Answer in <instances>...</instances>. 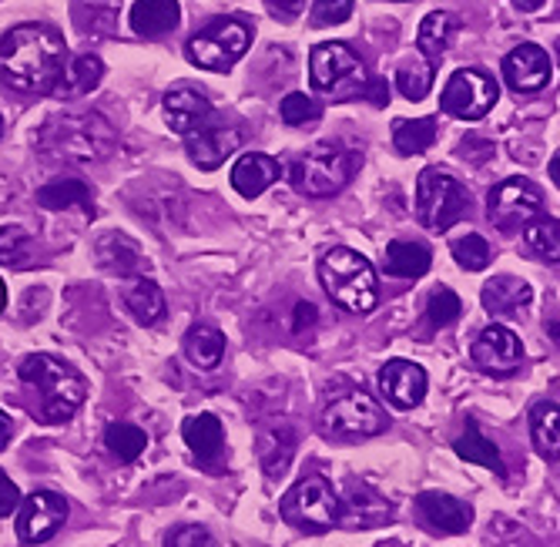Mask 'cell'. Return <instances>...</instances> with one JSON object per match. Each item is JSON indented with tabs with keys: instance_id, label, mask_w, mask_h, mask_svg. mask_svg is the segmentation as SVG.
<instances>
[{
	"instance_id": "d6a6232c",
	"label": "cell",
	"mask_w": 560,
	"mask_h": 547,
	"mask_svg": "<svg viewBox=\"0 0 560 547\" xmlns=\"http://www.w3.org/2000/svg\"><path fill=\"white\" fill-rule=\"evenodd\" d=\"M97 263L101 269L118 272V276H141L144 272V259L135 248L131 238L125 235H105L97 242Z\"/></svg>"
},
{
	"instance_id": "b9f144b4",
	"label": "cell",
	"mask_w": 560,
	"mask_h": 547,
	"mask_svg": "<svg viewBox=\"0 0 560 547\" xmlns=\"http://www.w3.org/2000/svg\"><path fill=\"white\" fill-rule=\"evenodd\" d=\"M460 313H464V303H460V295H456L453 289L440 286V289H433V292H430L427 319H430V326H433V329H443V326L456 323V319H460Z\"/></svg>"
},
{
	"instance_id": "3957f363",
	"label": "cell",
	"mask_w": 560,
	"mask_h": 547,
	"mask_svg": "<svg viewBox=\"0 0 560 547\" xmlns=\"http://www.w3.org/2000/svg\"><path fill=\"white\" fill-rule=\"evenodd\" d=\"M21 380L40 393L37 420L50 423V427L68 423L78 414V407L84 404V396H88L84 376L71 363L50 357V353H31L21 363Z\"/></svg>"
},
{
	"instance_id": "ee69618b",
	"label": "cell",
	"mask_w": 560,
	"mask_h": 547,
	"mask_svg": "<svg viewBox=\"0 0 560 547\" xmlns=\"http://www.w3.org/2000/svg\"><path fill=\"white\" fill-rule=\"evenodd\" d=\"M352 18V0H316L313 4V24L316 27H332Z\"/></svg>"
},
{
	"instance_id": "277c9868",
	"label": "cell",
	"mask_w": 560,
	"mask_h": 547,
	"mask_svg": "<svg viewBox=\"0 0 560 547\" xmlns=\"http://www.w3.org/2000/svg\"><path fill=\"white\" fill-rule=\"evenodd\" d=\"M319 282L329 300L346 313H373L380 303V282L373 263L346 245L329 248L319 259Z\"/></svg>"
},
{
	"instance_id": "2e32d148",
	"label": "cell",
	"mask_w": 560,
	"mask_h": 547,
	"mask_svg": "<svg viewBox=\"0 0 560 547\" xmlns=\"http://www.w3.org/2000/svg\"><path fill=\"white\" fill-rule=\"evenodd\" d=\"M393 517V504L386 497L370 487V484H352L349 493L339 501V517L336 524L339 527H349V531H370V527H383L389 524Z\"/></svg>"
},
{
	"instance_id": "e575fe53",
	"label": "cell",
	"mask_w": 560,
	"mask_h": 547,
	"mask_svg": "<svg viewBox=\"0 0 560 547\" xmlns=\"http://www.w3.org/2000/svg\"><path fill=\"white\" fill-rule=\"evenodd\" d=\"M118 18H121V0H78L74 4V24L84 34L108 37L115 34Z\"/></svg>"
},
{
	"instance_id": "ac0fdd59",
	"label": "cell",
	"mask_w": 560,
	"mask_h": 547,
	"mask_svg": "<svg viewBox=\"0 0 560 547\" xmlns=\"http://www.w3.org/2000/svg\"><path fill=\"white\" fill-rule=\"evenodd\" d=\"M550 78H553L550 58L537 44H521L503 58V81L521 94L544 91L550 84Z\"/></svg>"
},
{
	"instance_id": "74e56055",
	"label": "cell",
	"mask_w": 560,
	"mask_h": 547,
	"mask_svg": "<svg viewBox=\"0 0 560 547\" xmlns=\"http://www.w3.org/2000/svg\"><path fill=\"white\" fill-rule=\"evenodd\" d=\"M524 242L537 259H560V222L553 216H537L524 225Z\"/></svg>"
},
{
	"instance_id": "ffe728a7",
	"label": "cell",
	"mask_w": 560,
	"mask_h": 547,
	"mask_svg": "<svg viewBox=\"0 0 560 547\" xmlns=\"http://www.w3.org/2000/svg\"><path fill=\"white\" fill-rule=\"evenodd\" d=\"M417 514L423 521V527H430L433 534H464L474 524V508L456 501L450 493H436L427 490L417 497Z\"/></svg>"
},
{
	"instance_id": "ba28073f",
	"label": "cell",
	"mask_w": 560,
	"mask_h": 547,
	"mask_svg": "<svg viewBox=\"0 0 560 547\" xmlns=\"http://www.w3.org/2000/svg\"><path fill=\"white\" fill-rule=\"evenodd\" d=\"M279 514H282L285 524H292V527H299L305 534H323V531L336 527L339 497H336L332 484L323 474H310L282 497Z\"/></svg>"
},
{
	"instance_id": "7a4b0ae2",
	"label": "cell",
	"mask_w": 560,
	"mask_h": 547,
	"mask_svg": "<svg viewBox=\"0 0 560 547\" xmlns=\"http://www.w3.org/2000/svg\"><path fill=\"white\" fill-rule=\"evenodd\" d=\"M118 131L97 112H65L47 118L37 131V152L50 162L91 165L115 155Z\"/></svg>"
},
{
	"instance_id": "9a60e30c",
	"label": "cell",
	"mask_w": 560,
	"mask_h": 547,
	"mask_svg": "<svg viewBox=\"0 0 560 547\" xmlns=\"http://www.w3.org/2000/svg\"><path fill=\"white\" fill-rule=\"evenodd\" d=\"M376 383H380L383 400L396 410H413L427 396V370L410 360H389L380 370Z\"/></svg>"
},
{
	"instance_id": "ab89813d",
	"label": "cell",
	"mask_w": 560,
	"mask_h": 547,
	"mask_svg": "<svg viewBox=\"0 0 560 547\" xmlns=\"http://www.w3.org/2000/svg\"><path fill=\"white\" fill-rule=\"evenodd\" d=\"M34 259V238L21 225H4L0 229V263L11 269H27Z\"/></svg>"
},
{
	"instance_id": "cb8c5ba5",
	"label": "cell",
	"mask_w": 560,
	"mask_h": 547,
	"mask_svg": "<svg viewBox=\"0 0 560 547\" xmlns=\"http://www.w3.org/2000/svg\"><path fill=\"white\" fill-rule=\"evenodd\" d=\"M279 162L262 155V152H248L235 162L232 168V188L242 195V198H259L272 182H279Z\"/></svg>"
},
{
	"instance_id": "52a82bcc",
	"label": "cell",
	"mask_w": 560,
	"mask_h": 547,
	"mask_svg": "<svg viewBox=\"0 0 560 547\" xmlns=\"http://www.w3.org/2000/svg\"><path fill=\"white\" fill-rule=\"evenodd\" d=\"M252 44V27L238 18H215L188 37L185 55L201 71H229L235 68Z\"/></svg>"
},
{
	"instance_id": "f907efd6",
	"label": "cell",
	"mask_w": 560,
	"mask_h": 547,
	"mask_svg": "<svg viewBox=\"0 0 560 547\" xmlns=\"http://www.w3.org/2000/svg\"><path fill=\"white\" fill-rule=\"evenodd\" d=\"M514 4L521 8V11H527V14H534V11H540L547 0H514Z\"/></svg>"
},
{
	"instance_id": "f35d334b",
	"label": "cell",
	"mask_w": 560,
	"mask_h": 547,
	"mask_svg": "<svg viewBox=\"0 0 560 547\" xmlns=\"http://www.w3.org/2000/svg\"><path fill=\"white\" fill-rule=\"evenodd\" d=\"M105 443H108V451L121 461V464H135L141 454H144V446H148V433L135 423H108L105 430Z\"/></svg>"
},
{
	"instance_id": "6da1fadb",
	"label": "cell",
	"mask_w": 560,
	"mask_h": 547,
	"mask_svg": "<svg viewBox=\"0 0 560 547\" xmlns=\"http://www.w3.org/2000/svg\"><path fill=\"white\" fill-rule=\"evenodd\" d=\"M65 61V37L47 24H21L0 37V81L14 91L50 94Z\"/></svg>"
},
{
	"instance_id": "484cf974",
	"label": "cell",
	"mask_w": 560,
	"mask_h": 547,
	"mask_svg": "<svg viewBox=\"0 0 560 547\" xmlns=\"http://www.w3.org/2000/svg\"><path fill=\"white\" fill-rule=\"evenodd\" d=\"M182 21L178 0H138L131 8V27L141 37H165Z\"/></svg>"
},
{
	"instance_id": "681fc988",
	"label": "cell",
	"mask_w": 560,
	"mask_h": 547,
	"mask_svg": "<svg viewBox=\"0 0 560 547\" xmlns=\"http://www.w3.org/2000/svg\"><path fill=\"white\" fill-rule=\"evenodd\" d=\"M11 433H14V423H11V417L4 410H0V451L11 443Z\"/></svg>"
},
{
	"instance_id": "1f68e13d",
	"label": "cell",
	"mask_w": 560,
	"mask_h": 547,
	"mask_svg": "<svg viewBox=\"0 0 560 547\" xmlns=\"http://www.w3.org/2000/svg\"><path fill=\"white\" fill-rule=\"evenodd\" d=\"M292 454H295V433L285 423L266 427L259 433V461L269 477H282L292 464Z\"/></svg>"
},
{
	"instance_id": "83f0119b",
	"label": "cell",
	"mask_w": 560,
	"mask_h": 547,
	"mask_svg": "<svg viewBox=\"0 0 560 547\" xmlns=\"http://www.w3.org/2000/svg\"><path fill=\"white\" fill-rule=\"evenodd\" d=\"M456 27H460V21H456L453 14H446V11L427 14L423 24H420V31H417V51H420L427 61L440 65V58L450 51V44H453V37H456Z\"/></svg>"
},
{
	"instance_id": "7bdbcfd3",
	"label": "cell",
	"mask_w": 560,
	"mask_h": 547,
	"mask_svg": "<svg viewBox=\"0 0 560 547\" xmlns=\"http://www.w3.org/2000/svg\"><path fill=\"white\" fill-rule=\"evenodd\" d=\"M279 115H282V121H285V125H292V128H302V125H310V121H319L323 108L313 102L310 94L292 91V94H285V97H282Z\"/></svg>"
},
{
	"instance_id": "e0dca14e",
	"label": "cell",
	"mask_w": 560,
	"mask_h": 547,
	"mask_svg": "<svg viewBox=\"0 0 560 547\" xmlns=\"http://www.w3.org/2000/svg\"><path fill=\"white\" fill-rule=\"evenodd\" d=\"M238 144H242V131L225 125H209V128L201 125L185 135V152L191 165H198L201 172H215L225 159L238 152Z\"/></svg>"
},
{
	"instance_id": "8d00e7d4",
	"label": "cell",
	"mask_w": 560,
	"mask_h": 547,
	"mask_svg": "<svg viewBox=\"0 0 560 547\" xmlns=\"http://www.w3.org/2000/svg\"><path fill=\"white\" fill-rule=\"evenodd\" d=\"M530 440L537 446V454L550 464H557V454H560V440H557V404L553 400H544L530 410Z\"/></svg>"
},
{
	"instance_id": "bcb514c9",
	"label": "cell",
	"mask_w": 560,
	"mask_h": 547,
	"mask_svg": "<svg viewBox=\"0 0 560 547\" xmlns=\"http://www.w3.org/2000/svg\"><path fill=\"white\" fill-rule=\"evenodd\" d=\"M18 504H21V490H18V484H14L4 470H0V517L14 514Z\"/></svg>"
},
{
	"instance_id": "836d02e7",
	"label": "cell",
	"mask_w": 560,
	"mask_h": 547,
	"mask_svg": "<svg viewBox=\"0 0 560 547\" xmlns=\"http://www.w3.org/2000/svg\"><path fill=\"white\" fill-rule=\"evenodd\" d=\"M433 78H436V65L427 61L420 51L402 58L399 68H396V88L406 102H423V97L433 91Z\"/></svg>"
},
{
	"instance_id": "f1b7e54d",
	"label": "cell",
	"mask_w": 560,
	"mask_h": 547,
	"mask_svg": "<svg viewBox=\"0 0 560 547\" xmlns=\"http://www.w3.org/2000/svg\"><path fill=\"white\" fill-rule=\"evenodd\" d=\"M453 451H456V457H464L467 464H480V467L493 470L500 480L506 477V467H503V457L497 451V443L480 433L477 420H467V430L453 440Z\"/></svg>"
},
{
	"instance_id": "d4e9b609",
	"label": "cell",
	"mask_w": 560,
	"mask_h": 547,
	"mask_svg": "<svg viewBox=\"0 0 560 547\" xmlns=\"http://www.w3.org/2000/svg\"><path fill=\"white\" fill-rule=\"evenodd\" d=\"M430 266H433V256L423 242L399 238V242H389L386 253H383V269L393 279H420L430 272Z\"/></svg>"
},
{
	"instance_id": "4dcf8cb0",
	"label": "cell",
	"mask_w": 560,
	"mask_h": 547,
	"mask_svg": "<svg viewBox=\"0 0 560 547\" xmlns=\"http://www.w3.org/2000/svg\"><path fill=\"white\" fill-rule=\"evenodd\" d=\"M125 306L128 313L141 323V326H155L165 319V292L159 289V282H151L144 276H138L128 289H125Z\"/></svg>"
},
{
	"instance_id": "816d5d0a",
	"label": "cell",
	"mask_w": 560,
	"mask_h": 547,
	"mask_svg": "<svg viewBox=\"0 0 560 547\" xmlns=\"http://www.w3.org/2000/svg\"><path fill=\"white\" fill-rule=\"evenodd\" d=\"M8 310V286H4V279H0V313Z\"/></svg>"
},
{
	"instance_id": "f6af8a7d",
	"label": "cell",
	"mask_w": 560,
	"mask_h": 547,
	"mask_svg": "<svg viewBox=\"0 0 560 547\" xmlns=\"http://www.w3.org/2000/svg\"><path fill=\"white\" fill-rule=\"evenodd\" d=\"M168 547H219V544L201 524H185L168 534Z\"/></svg>"
},
{
	"instance_id": "9c48e42d",
	"label": "cell",
	"mask_w": 560,
	"mask_h": 547,
	"mask_svg": "<svg viewBox=\"0 0 560 547\" xmlns=\"http://www.w3.org/2000/svg\"><path fill=\"white\" fill-rule=\"evenodd\" d=\"M386 414L383 407L373 400L366 389H346L326 404L323 410V433L329 440H366V437H380L386 430Z\"/></svg>"
},
{
	"instance_id": "5bb4252c",
	"label": "cell",
	"mask_w": 560,
	"mask_h": 547,
	"mask_svg": "<svg viewBox=\"0 0 560 547\" xmlns=\"http://www.w3.org/2000/svg\"><path fill=\"white\" fill-rule=\"evenodd\" d=\"M470 360L483 370V373H493V376H511L521 370L524 363V342L514 329L506 326H487L474 346H470Z\"/></svg>"
},
{
	"instance_id": "f546056e",
	"label": "cell",
	"mask_w": 560,
	"mask_h": 547,
	"mask_svg": "<svg viewBox=\"0 0 560 547\" xmlns=\"http://www.w3.org/2000/svg\"><path fill=\"white\" fill-rule=\"evenodd\" d=\"M37 206L47 212H65V209H84L88 216L94 212V198L91 188L81 178H58V182H47L37 191Z\"/></svg>"
},
{
	"instance_id": "44dd1931",
	"label": "cell",
	"mask_w": 560,
	"mask_h": 547,
	"mask_svg": "<svg viewBox=\"0 0 560 547\" xmlns=\"http://www.w3.org/2000/svg\"><path fill=\"white\" fill-rule=\"evenodd\" d=\"M162 112H165V121L172 131L188 135L212 118V102L195 88H172L162 97Z\"/></svg>"
},
{
	"instance_id": "7dc6e473",
	"label": "cell",
	"mask_w": 560,
	"mask_h": 547,
	"mask_svg": "<svg viewBox=\"0 0 560 547\" xmlns=\"http://www.w3.org/2000/svg\"><path fill=\"white\" fill-rule=\"evenodd\" d=\"M266 4H269V14L272 18H279V21H295L302 11H305V0H266Z\"/></svg>"
},
{
	"instance_id": "4fadbf2b",
	"label": "cell",
	"mask_w": 560,
	"mask_h": 547,
	"mask_svg": "<svg viewBox=\"0 0 560 547\" xmlns=\"http://www.w3.org/2000/svg\"><path fill=\"white\" fill-rule=\"evenodd\" d=\"M68 521V501L55 490H34L18 504V534L24 544H44Z\"/></svg>"
},
{
	"instance_id": "8992f818",
	"label": "cell",
	"mask_w": 560,
	"mask_h": 547,
	"mask_svg": "<svg viewBox=\"0 0 560 547\" xmlns=\"http://www.w3.org/2000/svg\"><path fill=\"white\" fill-rule=\"evenodd\" d=\"M470 209V191L446 168H423L417 178V219L430 232H446Z\"/></svg>"
},
{
	"instance_id": "5b68a950",
	"label": "cell",
	"mask_w": 560,
	"mask_h": 547,
	"mask_svg": "<svg viewBox=\"0 0 560 547\" xmlns=\"http://www.w3.org/2000/svg\"><path fill=\"white\" fill-rule=\"evenodd\" d=\"M360 165H363L360 155L349 152V148H342V144H313L292 162L289 178H292L295 191H302V195L329 198L352 182V175Z\"/></svg>"
},
{
	"instance_id": "d590c367",
	"label": "cell",
	"mask_w": 560,
	"mask_h": 547,
	"mask_svg": "<svg viewBox=\"0 0 560 547\" xmlns=\"http://www.w3.org/2000/svg\"><path fill=\"white\" fill-rule=\"evenodd\" d=\"M436 141V118H396L393 121V144L399 155H423Z\"/></svg>"
},
{
	"instance_id": "c3c4849f",
	"label": "cell",
	"mask_w": 560,
	"mask_h": 547,
	"mask_svg": "<svg viewBox=\"0 0 560 547\" xmlns=\"http://www.w3.org/2000/svg\"><path fill=\"white\" fill-rule=\"evenodd\" d=\"M316 323V306H310V303H299L295 306V329H302V326H313Z\"/></svg>"
},
{
	"instance_id": "7c38bea8",
	"label": "cell",
	"mask_w": 560,
	"mask_h": 547,
	"mask_svg": "<svg viewBox=\"0 0 560 547\" xmlns=\"http://www.w3.org/2000/svg\"><path fill=\"white\" fill-rule=\"evenodd\" d=\"M540 209H544V195H540V188L530 178H506L487 198L490 222L500 232H517V229H524L530 219L540 216Z\"/></svg>"
},
{
	"instance_id": "8fae6325",
	"label": "cell",
	"mask_w": 560,
	"mask_h": 547,
	"mask_svg": "<svg viewBox=\"0 0 560 547\" xmlns=\"http://www.w3.org/2000/svg\"><path fill=\"white\" fill-rule=\"evenodd\" d=\"M500 97V88L490 74L477 71V68H464L456 71L443 94H440V108L450 115V118H460V121H480L490 115V108L497 105Z\"/></svg>"
},
{
	"instance_id": "7402d4cb",
	"label": "cell",
	"mask_w": 560,
	"mask_h": 547,
	"mask_svg": "<svg viewBox=\"0 0 560 547\" xmlns=\"http://www.w3.org/2000/svg\"><path fill=\"white\" fill-rule=\"evenodd\" d=\"M101 78H105V61L97 55H68L50 94L61 97V102H78L101 84Z\"/></svg>"
},
{
	"instance_id": "603a6c76",
	"label": "cell",
	"mask_w": 560,
	"mask_h": 547,
	"mask_svg": "<svg viewBox=\"0 0 560 547\" xmlns=\"http://www.w3.org/2000/svg\"><path fill=\"white\" fill-rule=\"evenodd\" d=\"M480 300H483V310L490 313V316H514V313H521L530 300H534V289L524 282V279H517V276H493L487 286H483V292H480Z\"/></svg>"
},
{
	"instance_id": "4316f807",
	"label": "cell",
	"mask_w": 560,
	"mask_h": 547,
	"mask_svg": "<svg viewBox=\"0 0 560 547\" xmlns=\"http://www.w3.org/2000/svg\"><path fill=\"white\" fill-rule=\"evenodd\" d=\"M185 357L198 370H215L225 357V333L212 323H195L185 333Z\"/></svg>"
},
{
	"instance_id": "30bf717a",
	"label": "cell",
	"mask_w": 560,
	"mask_h": 547,
	"mask_svg": "<svg viewBox=\"0 0 560 547\" xmlns=\"http://www.w3.org/2000/svg\"><path fill=\"white\" fill-rule=\"evenodd\" d=\"M310 78L313 88L326 97H355L366 91V68L355 58V51L349 44L329 40V44H316L313 58H310Z\"/></svg>"
},
{
	"instance_id": "f5cc1de1",
	"label": "cell",
	"mask_w": 560,
	"mask_h": 547,
	"mask_svg": "<svg viewBox=\"0 0 560 547\" xmlns=\"http://www.w3.org/2000/svg\"><path fill=\"white\" fill-rule=\"evenodd\" d=\"M0 138H4V121H0Z\"/></svg>"
},
{
	"instance_id": "d6986e66",
	"label": "cell",
	"mask_w": 560,
	"mask_h": 547,
	"mask_svg": "<svg viewBox=\"0 0 560 547\" xmlns=\"http://www.w3.org/2000/svg\"><path fill=\"white\" fill-rule=\"evenodd\" d=\"M182 437L188 443L191 457L212 470V474H222V461H225V430H222V420L212 417V414H198V417H188L182 423Z\"/></svg>"
},
{
	"instance_id": "60d3db41",
	"label": "cell",
	"mask_w": 560,
	"mask_h": 547,
	"mask_svg": "<svg viewBox=\"0 0 560 547\" xmlns=\"http://www.w3.org/2000/svg\"><path fill=\"white\" fill-rule=\"evenodd\" d=\"M450 248H453V259L460 263L467 272H480V269H487V266L493 263V248H490V242H487L483 235H477V232L460 235Z\"/></svg>"
}]
</instances>
